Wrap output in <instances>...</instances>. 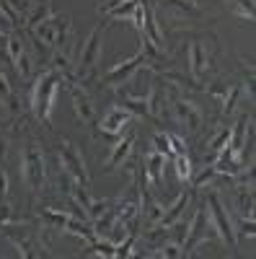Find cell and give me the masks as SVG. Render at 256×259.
Wrapping results in <instances>:
<instances>
[{
    "mask_svg": "<svg viewBox=\"0 0 256 259\" xmlns=\"http://www.w3.org/2000/svg\"><path fill=\"white\" fill-rule=\"evenodd\" d=\"M60 80H62V75L55 68L36 78V85L31 91V109H34V114L41 124H49V119H52V104H55V94H57Z\"/></svg>",
    "mask_w": 256,
    "mask_h": 259,
    "instance_id": "cell-1",
    "label": "cell"
},
{
    "mask_svg": "<svg viewBox=\"0 0 256 259\" xmlns=\"http://www.w3.org/2000/svg\"><path fill=\"white\" fill-rule=\"evenodd\" d=\"M21 177H24L26 187H31L34 192L44 189L47 184V168H44V153L36 143L26 145L21 153Z\"/></svg>",
    "mask_w": 256,
    "mask_h": 259,
    "instance_id": "cell-2",
    "label": "cell"
},
{
    "mask_svg": "<svg viewBox=\"0 0 256 259\" xmlns=\"http://www.w3.org/2000/svg\"><path fill=\"white\" fill-rule=\"evenodd\" d=\"M212 60H215V41H204V39H191L189 50H186V62H189V73L191 80L202 83L207 70L212 68Z\"/></svg>",
    "mask_w": 256,
    "mask_h": 259,
    "instance_id": "cell-3",
    "label": "cell"
},
{
    "mask_svg": "<svg viewBox=\"0 0 256 259\" xmlns=\"http://www.w3.org/2000/svg\"><path fill=\"white\" fill-rule=\"evenodd\" d=\"M207 221H210L212 231H215L228 246H236L238 236H236V228H233V223L228 218V210L220 202V194L218 192H210L207 194Z\"/></svg>",
    "mask_w": 256,
    "mask_h": 259,
    "instance_id": "cell-4",
    "label": "cell"
},
{
    "mask_svg": "<svg viewBox=\"0 0 256 259\" xmlns=\"http://www.w3.org/2000/svg\"><path fill=\"white\" fill-rule=\"evenodd\" d=\"M57 158H60L62 171H68V174L73 177V182L88 187V168H85V161L80 156L78 145H73L70 140H62L60 148H57Z\"/></svg>",
    "mask_w": 256,
    "mask_h": 259,
    "instance_id": "cell-5",
    "label": "cell"
},
{
    "mask_svg": "<svg viewBox=\"0 0 256 259\" xmlns=\"http://www.w3.org/2000/svg\"><path fill=\"white\" fill-rule=\"evenodd\" d=\"M101 34H104V29L96 26L88 36H85L83 47H80V55H78V62H75L78 65V78H88L91 70L96 68V62L101 57Z\"/></svg>",
    "mask_w": 256,
    "mask_h": 259,
    "instance_id": "cell-6",
    "label": "cell"
},
{
    "mask_svg": "<svg viewBox=\"0 0 256 259\" xmlns=\"http://www.w3.org/2000/svg\"><path fill=\"white\" fill-rule=\"evenodd\" d=\"M150 57H153L150 52H147L145 47H140V50H137V55H132L130 60H119V62L114 65V68L104 75V80L109 83V85H117V83L130 80V78H132V75H135V73L142 68V65L150 62Z\"/></svg>",
    "mask_w": 256,
    "mask_h": 259,
    "instance_id": "cell-7",
    "label": "cell"
},
{
    "mask_svg": "<svg viewBox=\"0 0 256 259\" xmlns=\"http://www.w3.org/2000/svg\"><path fill=\"white\" fill-rule=\"evenodd\" d=\"M171 109H174V117L181 127H189L191 133H197L199 124H202V112L197 109L189 99L179 96V94H171Z\"/></svg>",
    "mask_w": 256,
    "mask_h": 259,
    "instance_id": "cell-8",
    "label": "cell"
},
{
    "mask_svg": "<svg viewBox=\"0 0 256 259\" xmlns=\"http://www.w3.org/2000/svg\"><path fill=\"white\" fill-rule=\"evenodd\" d=\"M130 127H132V114L127 109H122V106H112L98 122V130L106 138H119V135H124V130H130Z\"/></svg>",
    "mask_w": 256,
    "mask_h": 259,
    "instance_id": "cell-9",
    "label": "cell"
},
{
    "mask_svg": "<svg viewBox=\"0 0 256 259\" xmlns=\"http://www.w3.org/2000/svg\"><path fill=\"white\" fill-rule=\"evenodd\" d=\"M6 57L16 65V70L21 73V78H26L31 73L29 57H26V50H24V39H21L18 31H13V34L6 36Z\"/></svg>",
    "mask_w": 256,
    "mask_h": 259,
    "instance_id": "cell-10",
    "label": "cell"
},
{
    "mask_svg": "<svg viewBox=\"0 0 256 259\" xmlns=\"http://www.w3.org/2000/svg\"><path fill=\"white\" fill-rule=\"evenodd\" d=\"M132 148H135V133H132V127H130V133H127V138L117 140V145H114V150L109 153V158H106L104 168H106V171H112V168H117L119 163H124V158L132 153Z\"/></svg>",
    "mask_w": 256,
    "mask_h": 259,
    "instance_id": "cell-11",
    "label": "cell"
},
{
    "mask_svg": "<svg viewBox=\"0 0 256 259\" xmlns=\"http://www.w3.org/2000/svg\"><path fill=\"white\" fill-rule=\"evenodd\" d=\"M70 89H73V106H75V114H78L83 122L93 124V122H96V104H93V99L85 94V91L75 89V85H70Z\"/></svg>",
    "mask_w": 256,
    "mask_h": 259,
    "instance_id": "cell-12",
    "label": "cell"
},
{
    "mask_svg": "<svg viewBox=\"0 0 256 259\" xmlns=\"http://www.w3.org/2000/svg\"><path fill=\"white\" fill-rule=\"evenodd\" d=\"M189 200H191V192H181L179 194V197L174 200V205H171L168 210H163V215H161V221L156 223L158 228H171V226H174V223H179L181 221V215H184V207L189 205Z\"/></svg>",
    "mask_w": 256,
    "mask_h": 259,
    "instance_id": "cell-13",
    "label": "cell"
},
{
    "mask_svg": "<svg viewBox=\"0 0 256 259\" xmlns=\"http://www.w3.org/2000/svg\"><path fill=\"white\" fill-rule=\"evenodd\" d=\"M142 171H145V177L150 179V184H156V187H161L163 184V163H166V156L163 153H158V150H153V153H147L145 158H142Z\"/></svg>",
    "mask_w": 256,
    "mask_h": 259,
    "instance_id": "cell-14",
    "label": "cell"
},
{
    "mask_svg": "<svg viewBox=\"0 0 256 259\" xmlns=\"http://www.w3.org/2000/svg\"><path fill=\"white\" fill-rule=\"evenodd\" d=\"M70 36H73V26L68 16H55V52H68L70 50Z\"/></svg>",
    "mask_w": 256,
    "mask_h": 259,
    "instance_id": "cell-15",
    "label": "cell"
},
{
    "mask_svg": "<svg viewBox=\"0 0 256 259\" xmlns=\"http://www.w3.org/2000/svg\"><path fill=\"white\" fill-rule=\"evenodd\" d=\"M122 109H127L132 117H150V94H140V96H130V94H124L122 96Z\"/></svg>",
    "mask_w": 256,
    "mask_h": 259,
    "instance_id": "cell-16",
    "label": "cell"
},
{
    "mask_svg": "<svg viewBox=\"0 0 256 259\" xmlns=\"http://www.w3.org/2000/svg\"><path fill=\"white\" fill-rule=\"evenodd\" d=\"M137 3L140 0H122L119 6H114V8H109L106 11V16L109 18H117V21H132L135 18V11H137Z\"/></svg>",
    "mask_w": 256,
    "mask_h": 259,
    "instance_id": "cell-17",
    "label": "cell"
},
{
    "mask_svg": "<svg viewBox=\"0 0 256 259\" xmlns=\"http://www.w3.org/2000/svg\"><path fill=\"white\" fill-rule=\"evenodd\" d=\"M0 104H6L8 109H11V114L16 117L18 114V104H16V96H13V89H11V83H8V78L0 73Z\"/></svg>",
    "mask_w": 256,
    "mask_h": 259,
    "instance_id": "cell-18",
    "label": "cell"
},
{
    "mask_svg": "<svg viewBox=\"0 0 256 259\" xmlns=\"http://www.w3.org/2000/svg\"><path fill=\"white\" fill-rule=\"evenodd\" d=\"M241 94H243V85H241V83H233L230 91H228V96L223 99V119H228V117L233 114V109H236Z\"/></svg>",
    "mask_w": 256,
    "mask_h": 259,
    "instance_id": "cell-19",
    "label": "cell"
},
{
    "mask_svg": "<svg viewBox=\"0 0 256 259\" xmlns=\"http://www.w3.org/2000/svg\"><path fill=\"white\" fill-rule=\"evenodd\" d=\"M228 138H230V127H220L218 133H215V138L210 140V148H207L210 150V158H218V153L228 145Z\"/></svg>",
    "mask_w": 256,
    "mask_h": 259,
    "instance_id": "cell-20",
    "label": "cell"
},
{
    "mask_svg": "<svg viewBox=\"0 0 256 259\" xmlns=\"http://www.w3.org/2000/svg\"><path fill=\"white\" fill-rule=\"evenodd\" d=\"M228 8L233 13H238L241 18H253V0H228Z\"/></svg>",
    "mask_w": 256,
    "mask_h": 259,
    "instance_id": "cell-21",
    "label": "cell"
},
{
    "mask_svg": "<svg viewBox=\"0 0 256 259\" xmlns=\"http://www.w3.org/2000/svg\"><path fill=\"white\" fill-rule=\"evenodd\" d=\"M49 16H55V13H52V8H49L47 3H41V6H39V8L29 16V18H26V24H24V26H26V29H31V26L41 24V21H47Z\"/></svg>",
    "mask_w": 256,
    "mask_h": 259,
    "instance_id": "cell-22",
    "label": "cell"
},
{
    "mask_svg": "<svg viewBox=\"0 0 256 259\" xmlns=\"http://www.w3.org/2000/svg\"><path fill=\"white\" fill-rule=\"evenodd\" d=\"M112 207V202L109 200H91L88 205H85V215H88L91 221H96V218H101V215Z\"/></svg>",
    "mask_w": 256,
    "mask_h": 259,
    "instance_id": "cell-23",
    "label": "cell"
},
{
    "mask_svg": "<svg viewBox=\"0 0 256 259\" xmlns=\"http://www.w3.org/2000/svg\"><path fill=\"white\" fill-rule=\"evenodd\" d=\"M174 166H176V174H179V179H181V182H189V177H191V163H189L186 153L174 156Z\"/></svg>",
    "mask_w": 256,
    "mask_h": 259,
    "instance_id": "cell-24",
    "label": "cell"
},
{
    "mask_svg": "<svg viewBox=\"0 0 256 259\" xmlns=\"http://www.w3.org/2000/svg\"><path fill=\"white\" fill-rule=\"evenodd\" d=\"M153 145H156V150H158V153H163L166 158H174V150H171L168 135H163V133H156V135H153Z\"/></svg>",
    "mask_w": 256,
    "mask_h": 259,
    "instance_id": "cell-25",
    "label": "cell"
},
{
    "mask_svg": "<svg viewBox=\"0 0 256 259\" xmlns=\"http://www.w3.org/2000/svg\"><path fill=\"white\" fill-rule=\"evenodd\" d=\"M156 249H158V251H153V256H184L179 244H161V246H156Z\"/></svg>",
    "mask_w": 256,
    "mask_h": 259,
    "instance_id": "cell-26",
    "label": "cell"
},
{
    "mask_svg": "<svg viewBox=\"0 0 256 259\" xmlns=\"http://www.w3.org/2000/svg\"><path fill=\"white\" fill-rule=\"evenodd\" d=\"M168 143H171V150H174V156L186 153V145H184V140H181V138H176V135H168Z\"/></svg>",
    "mask_w": 256,
    "mask_h": 259,
    "instance_id": "cell-27",
    "label": "cell"
},
{
    "mask_svg": "<svg viewBox=\"0 0 256 259\" xmlns=\"http://www.w3.org/2000/svg\"><path fill=\"white\" fill-rule=\"evenodd\" d=\"M6 197H8V174L0 166V202H6Z\"/></svg>",
    "mask_w": 256,
    "mask_h": 259,
    "instance_id": "cell-28",
    "label": "cell"
},
{
    "mask_svg": "<svg viewBox=\"0 0 256 259\" xmlns=\"http://www.w3.org/2000/svg\"><path fill=\"white\" fill-rule=\"evenodd\" d=\"M11 218H13V212H11V205H8V202H0V226L11 223Z\"/></svg>",
    "mask_w": 256,
    "mask_h": 259,
    "instance_id": "cell-29",
    "label": "cell"
},
{
    "mask_svg": "<svg viewBox=\"0 0 256 259\" xmlns=\"http://www.w3.org/2000/svg\"><path fill=\"white\" fill-rule=\"evenodd\" d=\"M241 233L243 236H248V239H253V218H243V223H241Z\"/></svg>",
    "mask_w": 256,
    "mask_h": 259,
    "instance_id": "cell-30",
    "label": "cell"
},
{
    "mask_svg": "<svg viewBox=\"0 0 256 259\" xmlns=\"http://www.w3.org/2000/svg\"><path fill=\"white\" fill-rule=\"evenodd\" d=\"M168 3H176V6H181L184 11H197L194 0H168Z\"/></svg>",
    "mask_w": 256,
    "mask_h": 259,
    "instance_id": "cell-31",
    "label": "cell"
},
{
    "mask_svg": "<svg viewBox=\"0 0 256 259\" xmlns=\"http://www.w3.org/2000/svg\"><path fill=\"white\" fill-rule=\"evenodd\" d=\"M6 153H8V145H6V135L0 133V166H3V161H6Z\"/></svg>",
    "mask_w": 256,
    "mask_h": 259,
    "instance_id": "cell-32",
    "label": "cell"
}]
</instances>
